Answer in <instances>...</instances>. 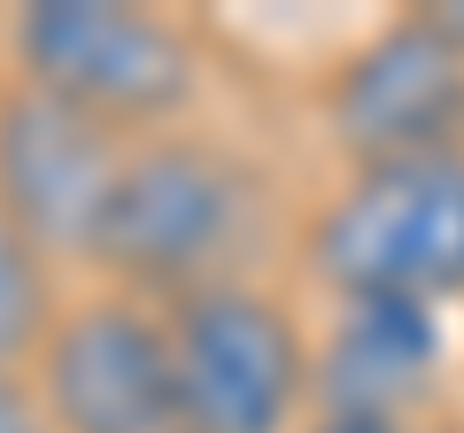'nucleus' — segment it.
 <instances>
[{"label": "nucleus", "instance_id": "6", "mask_svg": "<svg viewBox=\"0 0 464 433\" xmlns=\"http://www.w3.org/2000/svg\"><path fill=\"white\" fill-rule=\"evenodd\" d=\"M32 387L54 433H186L163 302L78 279L32 356Z\"/></svg>", "mask_w": 464, "mask_h": 433}, {"label": "nucleus", "instance_id": "2", "mask_svg": "<svg viewBox=\"0 0 464 433\" xmlns=\"http://www.w3.org/2000/svg\"><path fill=\"white\" fill-rule=\"evenodd\" d=\"M286 248L317 310L402 302L449 317L464 302V148L333 170V186L295 216Z\"/></svg>", "mask_w": 464, "mask_h": 433}, {"label": "nucleus", "instance_id": "13", "mask_svg": "<svg viewBox=\"0 0 464 433\" xmlns=\"http://www.w3.org/2000/svg\"><path fill=\"white\" fill-rule=\"evenodd\" d=\"M411 433H464V426H457V418H441V410H433V418H418Z\"/></svg>", "mask_w": 464, "mask_h": 433}, {"label": "nucleus", "instance_id": "3", "mask_svg": "<svg viewBox=\"0 0 464 433\" xmlns=\"http://www.w3.org/2000/svg\"><path fill=\"white\" fill-rule=\"evenodd\" d=\"M0 70L70 101L116 140L201 124L217 85L201 24L170 8H140V0H32L0 32Z\"/></svg>", "mask_w": 464, "mask_h": 433}, {"label": "nucleus", "instance_id": "1", "mask_svg": "<svg viewBox=\"0 0 464 433\" xmlns=\"http://www.w3.org/2000/svg\"><path fill=\"white\" fill-rule=\"evenodd\" d=\"M279 233V178L264 170V155L217 124H179V132L132 140L85 279L179 302L225 279H256Z\"/></svg>", "mask_w": 464, "mask_h": 433}, {"label": "nucleus", "instance_id": "10", "mask_svg": "<svg viewBox=\"0 0 464 433\" xmlns=\"http://www.w3.org/2000/svg\"><path fill=\"white\" fill-rule=\"evenodd\" d=\"M0 433H54L39 410V387L24 364H0Z\"/></svg>", "mask_w": 464, "mask_h": 433}, {"label": "nucleus", "instance_id": "11", "mask_svg": "<svg viewBox=\"0 0 464 433\" xmlns=\"http://www.w3.org/2000/svg\"><path fill=\"white\" fill-rule=\"evenodd\" d=\"M302 433H411V426H395V418H356V410H310Z\"/></svg>", "mask_w": 464, "mask_h": 433}, {"label": "nucleus", "instance_id": "9", "mask_svg": "<svg viewBox=\"0 0 464 433\" xmlns=\"http://www.w3.org/2000/svg\"><path fill=\"white\" fill-rule=\"evenodd\" d=\"M63 294H70V271L0 209V364L32 371V356H39V341H47Z\"/></svg>", "mask_w": 464, "mask_h": 433}, {"label": "nucleus", "instance_id": "8", "mask_svg": "<svg viewBox=\"0 0 464 433\" xmlns=\"http://www.w3.org/2000/svg\"><path fill=\"white\" fill-rule=\"evenodd\" d=\"M449 371V317L402 302H333L317 310V410L356 418H418L441 410Z\"/></svg>", "mask_w": 464, "mask_h": 433}, {"label": "nucleus", "instance_id": "4", "mask_svg": "<svg viewBox=\"0 0 464 433\" xmlns=\"http://www.w3.org/2000/svg\"><path fill=\"white\" fill-rule=\"evenodd\" d=\"M186 433H302L317 410V317L271 271L163 302Z\"/></svg>", "mask_w": 464, "mask_h": 433}, {"label": "nucleus", "instance_id": "12", "mask_svg": "<svg viewBox=\"0 0 464 433\" xmlns=\"http://www.w3.org/2000/svg\"><path fill=\"white\" fill-rule=\"evenodd\" d=\"M433 16H441V32L457 39V47H464V0H449V8H433Z\"/></svg>", "mask_w": 464, "mask_h": 433}, {"label": "nucleus", "instance_id": "7", "mask_svg": "<svg viewBox=\"0 0 464 433\" xmlns=\"http://www.w3.org/2000/svg\"><path fill=\"white\" fill-rule=\"evenodd\" d=\"M124 155H132V140H116L109 124L78 117L70 101L39 93L16 70H0V209L70 279H85V264H93Z\"/></svg>", "mask_w": 464, "mask_h": 433}, {"label": "nucleus", "instance_id": "5", "mask_svg": "<svg viewBox=\"0 0 464 433\" xmlns=\"http://www.w3.org/2000/svg\"><path fill=\"white\" fill-rule=\"evenodd\" d=\"M317 132L341 170L464 148V47L433 8H395L317 78Z\"/></svg>", "mask_w": 464, "mask_h": 433}]
</instances>
